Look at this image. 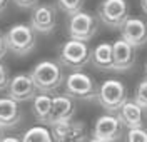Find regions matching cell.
Listing matches in <instances>:
<instances>
[{"label":"cell","instance_id":"obj_1","mask_svg":"<svg viewBox=\"0 0 147 142\" xmlns=\"http://www.w3.org/2000/svg\"><path fill=\"white\" fill-rule=\"evenodd\" d=\"M30 77L35 84V89L42 94H52L59 90L65 80L60 64L54 60H42L35 64L30 72Z\"/></svg>","mask_w":147,"mask_h":142},{"label":"cell","instance_id":"obj_2","mask_svg":"<svg viewBox=\"0 0 147 142\" xmlns=\"http://www.w3.org/2000/svg\"><path fill=\"white\" fill-rule=\"evenodd\" d=\"M5 45L15 55H28L37 45L34 28L27 24H15L5 32Z\"/></svg>","mask_w":147,"mask_h":142},{"label":"cell","instance_id":"obj_3","mask_svg":"<svg viewBox=\"0 0 147 142\" xmlns=\"http://www.w3.org/2000/svg\"><path fill=\"white\" fill-rule=\"evenodd\" d=\"M92 50L87 42L80 40H67L59 50V64L70 70H80L90 62Z\"/></svg>","mask_w":147,"mask_h":142},{"label":"cell","instance_id":"obj_4","mask_svg":"<svg viewBox=\"0 0 147 142\" xmlns=\"http://www.w3.org/2000/svg\"><path fill=\"white\" fill-rule=\"evenodd\" d=\"M65 95L77 100H94L97 99V85L89 74L82 70H74L64 80Z\"/></svg>","mask_w":147,"mask_h":142},{"label":"cell","instance_id":"obj_5","mask_svg":"<svg viewBox=\"0 0 147 142\" xmlns=\"http://www.w3.org/2000/svg\"><path fill=\"white\" fill-rule=\"evenodd\" d=\"M97 100L109 114L119 112L120 107L127 102V89L117 79L104 80L97 89Z\"/></svg>","mask_w":147,"mask_h":142},{"label":"cell","instance_id":"obj_6","mask_svg":"<svg viewBox=\"0 0 147 142\" xmlns=\"http://www.w3.org/2000/svg\"><path fill=\"white\" fill-rule=\"evenodd\" d=\"M97 13L104 25L110 28H120L129 19V3L127 0H102Z\"/></svg>","mask_w":147,"mask_h":142},{"label":"cell","instance_id":"obj_7","mask_svg":"<svg viewBox=\"0 0 147 142\" xmlns=\"http://www.w3.org/2000/svg\"><path fill=\"white\" fill-rule=\"evenodd\" d=\"M97 34V22L92 13L87 12H77L69 19V37L72 40L89 42Z\"/></svg>","mask_w":147,"mask_h":142},{"label":"cell","instance_id":"obj_8","mask_svg":"<svg viewBox=\"0 0 147 142\" xmlns=\"http://www.w3.org/2000/svg\"><path fill=\"white\" fill-rule=\"evenodd\" d=\"M37 95L35 84L32 80L30 74H17L10 79L7 87V97H10L15 102H27L32 100Z\"/></svg>","mask_w":147,"mask_h":142},{"label":"cell","instance_id":"obj_9","mask_svg":"<svg viewBox=\"0 0 147 142\" xmlns=\"http://www.w3.org/2000/svg\"><path fill=\"white\" fill-rule=\"evenodd\" d=\"M57 24V10L50 3H38L32 10L30 27L37 34H50Z\"/></svg>","mask_w":147,"mask_h":142},{"label":"cell","instance_id":"obj_10","mask_svg":"<svg viewBox=\"0 0 147 142\" xmlns=\"http://www.w3.org/2000/svg\"><path fill=\"white\" fill-rule=\"evenodd\" d=\"M92 134L97 139H102V141H107V142H115L119 141L120 135H122V124H120L117 115L104 114L95 120Z\"/></svg>","mask_w":147,"mask_h":142},{"label":"cell","instance_id":"obj_11","mask_svg":"<svg viewBox=\"0 0 147 142\" xmlns=\"http://www.w3.org/2000/svg\"><path fill=\"white\" fill-rule=\"evenodd\" d=\"M50 127H52L50 131H52L54 142H85L87 139L85 125L77 120L54 124Z\"/></svg>","mask_w":147,"mask_h":142},{"label":"cell","instance_id":"obj_12","mask_svg":"<svg viewBox=\"0 0 147 142\" xmlns=\"http://www.w3.org/2000/svg\"><path fill=\"white\" fill-rule=\"evenodd\" d=\"M122 40H125L130 44L134 48L146 45L147 42V24L139 17H129L124 24H122Z\"/></svg>","mask_w":147,"mask_h":142},{"label":"cell","instance_id":"obj_13","mask_svg":"<svg viewBox=\"0 0 147 142\" xmlns=\"http://www.w3.org/2000/svg\"><path fill=\"white\" fill-rule=\"evenodd\" d=\"M112 55H114V70L125 72L136 64V48L122 38L112 44Z\"/></svg>","mask_w":147,"mask_h":142},{"label":"cell","instance_id":"obj_14","mask_svg":"<svg viewBox=\"0 0 147 142\" xmlns=\"http://www.w3.org/2000/svg\"><path fill=\"white\" fill-rule=\"evenodd\" d=\"M75 115V104L69 95H55L52 97V114H50V125L60 122H69Z\"/></svg>","mask_w":147,"mask_h":142},{"label":"cell","instance_id":"obj_15","mask_svg":"<svg viewBox=\"0 0 147 142\" xmlns=\"http://www.w3.org/2000/svg\"><path fill=\"white\" fill-rule=\"evenodd\" d=\"M120 124L127 129H137V127H144V109L134 100H127L125 104L120 107L119 114Z\"/></svg>","mask_w":147,"mask_h":142},{"label":"cell","instance_id":"obj_16","mask_svg":"<svg viewBox=\"0 0 147 142\" xmlns=\"http://www.w3.org/2000/svg\"><path fill=\"white\" fill-rule=\"evenodd\" d=\"M22 120V109L18 102L12 100L10 97L0 99V129L15 127Z\"/></svg>","mask_w":147,"mask_h":142},{"label":"cell","instance_id":"obj_17","mask_svg":"<svg viewBox=\"0 0 147 142\" xmlns=\"http://www.w3.org/2000/svg\"><path fill=\"white\" fill-rule=\"evenodd\" d=\"M90 62L94 67L100 70H114V55H112V44L102 42L92 50Z\"/></svg>","mask_w":147,"mask_h":142},{"label":"cell","instance_id":"obj_18","mask_svg":"<svg viewBox=\"0 0 147 142\" xmlns=\"http://www.w3.org/2000/svg\"><path fill=\"white\" fill-rule=\"evenodd\" d=\"M32 100H34L32 110H34V115L37 117V120H40L42 124H49L50 122V114H52V97L49 94H38Z\"/></svg>","mask_w":147,"mask_h":142},{"label":"cell","instance_id":"obj_19","mask_svg":"<svg viewBox=\"0 0 147 142\" xmlns=\"http://www.w3.org/2000/svg\"><path fill=\"white\" fill-rule=\"evenodd\" d=\"M22 142H54L52 131L45 125H34L24 134Z\"/></svg>","mask_w":147,"mask_h":142},{"label":"cell","instance_id":"obj_20","mask_svg":"<svg viewBox=\"0 0 147 142\" xmlns=\"http://www.w3.org/2000/svg\"><path fill=\"white\" fill-rule=\"evenodd\" d=\"M57 5H59V9L62 10L64 13L74 15V13L82 10L84 0H57Z\"/></svg>","mask_w":147,"mask_h":142},{"label":"cell","instance_id":"obj_21","mask_svg":"<svg viewBox=\"0 0 147 142\" xmlns=\"http://www.w3.org/2000/svg\"><path fill=\"white\" fill-rule=\"evenodd\" d=\"M134 102L139 104L142 109H147V79L137 85L136 94H134Z\"/></svg>","mask_w":147,"mask_h":142},{"label":"cell","instance_id":"obj_22","mask_svg":"<svg viewBox=\"0 0 147 142\" xmlns=\"http://www.w3.org/2000/svg\"><path fill=\"white\" fill-rule=\"evenodd\" d=\"M125 142H147V129L144 127L129 129L125 134Z\"/></svg>","mask_w":147,"mask_h":142},{"label":"cell","instance_id":"obj_23","mask_svg":"<svg viewBox=\"0 0 147 142\" xmlns=\"http://www.w3.org/2000/svg\"><path fill=\"white\" fill-rule=\"evenodd\" d=\"M10 82V75H9V70L3 64H0V90H7Z\"/></svg>","mask_w":147,"mask_h":142},{"label":"cell","instance_id":"obj_24","mask_svg":"<svg viewBox=\"0 0 147 142\" xmlns=\"http://www.w3.org/2000/svg\"><path fill=\"white\" fill-rule=\"evenodd\" d=\"M20 9H34L38 5V0H12Z\"/></svg>","mask_w":147,"mask_h":142},{"label":"cell","instance_id":"obj_25","mask_svg":"<svg viewBox=\"0 0 147 142\" xmlns=\"http://www.w3.org/2000/svg\"><path fill=\"white\" fill-rule=\"evenodd\" d=\"M7 54V45H5V37H3V34H0V60L5 57Z\"/></svg>","mask_w":147,"mask_h":142},{"label":"cell","instance_id":"obj_26","mask_svg":"<svg viewBox=\"0 0 147 142\" xmlns=\"http://www.w3.org/2000/svg\"><path fill=\"white\" fill-rule=\"evenodd\" d=\"M7 5H9V0H0V15L7 10Z\"/></svg>","mask_w":147,"mask_h":142},{"label":"cell","instance_id":"obj_27","mask_svg":"<svg viewBox=\"0 0 147 142\" xmlns=\"http://www.w3.org/2000/svg\"><path fill=\"white\" fill-rule=\"evenodd\" d=\"M0 142H22V139H17V137H2Z\"/></svg>","mask_w":147,"mask_h":142},{"label":"cell","instance_id":"obj_28","mask_svg":"<svg viewBox=\"0 0 147 142\" xmlns=\"http://www.w3.org/2000/svg\"><path fill=\"white\" fill-rule=\"evenodd\" d=\"M140 7L144 10V13H147V0H140Z\"/></svg>","mask_w":147,"mask_h":142},{"label":"cell","instance_id":"obj_29","mask_svg":"<svg viewBox=\"0 0 147 142\" xmlns=\"http://www.w3.org/2000/svg\"><path fill=\"white\" fill-rule=\"evenodd\" d=\"M89 142H107V141H102V139H97V137H92Z\"/></svg>","mask_w":147,"mask_h":142},{"label":"cell","instance_id":"obj_30","mask_svg":"<svg viewBox=\"0 0 147 142\" xmlns=\"http://www.w3.org/2000/svg\"><path fill=\"white\" fill-rule=\"evenodd\" d=\"M0 141H2V129H0Z\"/></svg>","mask_w":147,"mask_h":142},{"label":"cell","instance_id":"obj_31","mask_svg":"<svg viewBox=\"0 0 147 142\" xmlns=\"http://www.w3.org/2000/svg\"><path fill=\"white\" fill-rule=\"evenodd\" d=\"M146 74H147V62H146Z\"/></svg>","mask_w":147,"mask_h":142}]
</instances>
